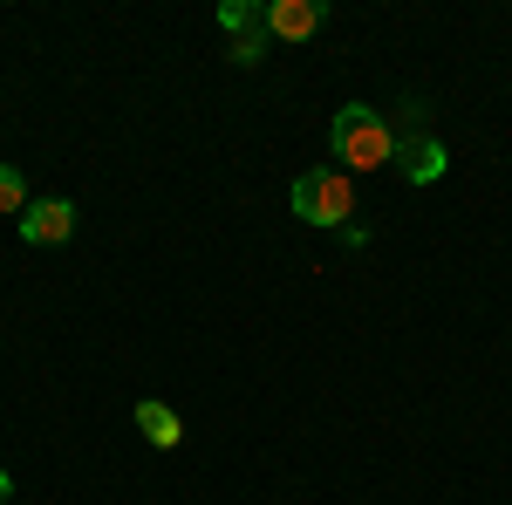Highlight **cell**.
Returning a JSON list of instances; mask_svg holds the SVG:
<instances>
[{"label":"cell","mask_w":512,"mask_h":505,"mask_svg":"<svg viewBox=\"0 0 512 505\" xmlns=\"http://www.w3.org/2000/svg\"><path fill=\"white\" fill-rule=\"evenodd\" d=\"M328 144H335V157L349 171H383L396 157V130L369 103H349V110H335V123H328Z\"/></svg>","instance_id":"1"},{"label":"cell","mask_w":512,"mask_h":505,"mask_svg":"<svg viewBox=\"0 0 512 505\" xmlns=\"http://www.w3.org/2000/svg\"><path fill=\"white\" fill-rule=\"evenodd\" d=\"M321 28V0H274L267 7V35L280 41H308Z\"/></svg>","instance_id":"4"},{"label":"cell","mask_w":512,"mask_h":505,"mask_svg":"<svg viewBox=\"0 0 512 505\" xmlns=\"http://www.w3.org/2000/svg\"><path fill=\"white\" fill-rule=\"evenodd\" d=\"M137 430H144L158 451L185 444V424H178V410H171V403H137Z\"/></svg>","instance_id":"6"},{"label":"cell","mask_w":512,"mask_h":505,"mask_svg":"<svg viewBox=\"0 0 512 505\" xmlns=\"http://www.w3.org/2000/svg\"><path fill=\"white\" fill-rule=\"evenodd\" d=\"M219 28H226L233 41L267 35V7H260V0H226V7H219Z\"/></svg>","instance_id":"7"},{"label":"cell","mask_w":512,"mask_h":505,"mask_svg":"<svg viewBox=\"0 0 512 505\" xmlns=\"http://www.w3.org/2000/svg\"><path fill=\"white\" fill-rule=\"evenodd\" d=\"M7 492H14V478H7V471H0V505H7Z\"/></svg>","instance_id":"10"},{"label":"cell","mask_w":512,"mask_h":505,"mask_svg":"<svg viewBox=\"0 0 512 505\" xmlns=\"http://www.w3.org/2000/svg\"><path fill=\"white\" fill-rule=\"evenodd\" d=\"M21 239H28V246H62V239H76V205H69V198H35V205L21 212Z\"/></svg>","instance_id":"3"},{"label":"cell","mask_w":512,"mask_h":505,"mask_svg":"<svg viewBox=\"0 0 512 505\" xmlns=\"http://www.w3.org/2000/svg\"><path fill=\"white\" fill-rule=\"evenodd\" d=\"M233 62L239 69H253V62H267V41L253 35V41H233Z\"/></svg>","instance_id":"9"},{"label":"cell","mask_w":512,"mask_h":505,"mask_svg":"<svg viewBox=\"0 0 512 505\" xmlns=\"http://www.w3.org/2000/svg\"><path fill=\"white\" fill-rule=\"evenodd\" d=\"M294 219H308V226H349L355 219L349 171H301L294 178Z\"/></svg>","instance_id":"2"},{"label":"cell","mask_w":512,"mask_h":505,"mask_svg":"<svg viewBox=\"0 0 512 505\" xmlns=\"http://www.w3.org/2000/svg\"><path fill=\"white\" fill-rule=\"evenodd\" d=\"M28 205H35V198H28V185H21V171H14V164H0V212H14V219H21Z\"/></svg>","instance_id":"8"},{"label":"cell","mask_w":512,"mask_h":505,"mask_svg":"<svg viewBox=\"0 0 512 505\" xmlns=\"http://www.w3.org/2000/svg\"><path fill=\"white\" fill-rule=\"evenodd\" d=\"M403 178H410V185H437V178H444V144H437V137H410V144H403Z\"/></svg>","instance_id":"5"}]
</instances>
